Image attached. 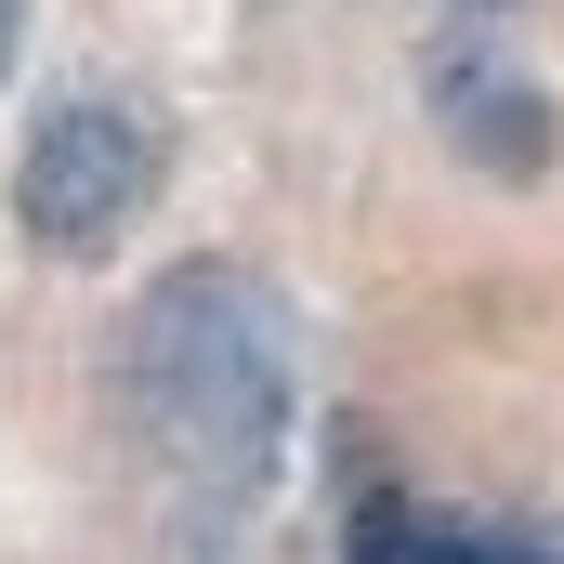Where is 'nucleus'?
I'll use <instances>...</instances> for the list:
<instances>
[{
    "label": "nucleus",
    "instance_id": "nucleus-1",
    "mask_svg": "<svg viewBox=\"0 0 564 564\" xmlns=\"http://www.w3.org/2000/svg\"><path fill=\"white\" fill-rule=\"evenodd\" d=\"M119 408H132L144 459L184 486V499H263L289 473V433H302V328H289V289L263 263H158L144 302L119 315Z\"/></svg>",
    "mask_w": 564,
    "mask_h": 564
},
{
    "label": "nucleus",
    "instance_id": "nucleus-2",
    "mask_svg": "<svg viewBox=\"0 0 564 564\" xmlns=\"http://www.w3.org/2000/svg\"><path fill=\"white\" fill-rule=\"evenodd\" d=\"M158 171H171V144L132 93H53L26 119V158H13V224L40 263H106L158 210Z\"/></svg>",
    "mask_w": 564,
    "mask_h": 564
},
{
    "label": "nucleus",
    "instance_id": "nucleus-3",
    "mask_svg": "<svg viewBox=\"0 0 564 564\" xmlns=\"http://www.w3.org/2000/svg\"><path fill=\"white\" fill-rule=\"evenodd\" d=\"M421 119L446 132L459 171H486V184H552L564 158V106L539 66H512V40L499 26H446L421 53Z\"/></svg>",
    "mask_w": 564,
    "mask_h": 564
},
{
    "label": "nucleus",
    "instance_id": "nucleus-4",
    "mask_svg": "<svg viewBox=\"0 0 564 564\" xmlns=\"http://www.w3.org/2000/svg\"><path fill=\"white\" fill-rule=\"evenodd\" d=\"M341 564H564V525L459 512V499H421V486H368L341 512Z\"/></svg>",
    "mask_w": 564,
    "mask_h": 564
},
{
    "label": "nucleus",
    "instance_id": "nucleus-5",
    "mask_svg": "<svg viewBox=\"0 0 564 564\" xmlns=\"http://www.w3.org/2000/svg\"><path fill=\"white\" fill-rule=\"evenodd\" d=\"M26 13H40V0H0V79H13V53H26Z\"/></svg>",
    "mask_w": 564,
    "mask_h": 564
},
{
    "label": "nucleus",
    "instance_id": "nucleus-6",
    "mask_svg": "<svg viewBox=\"0 0 564 564\" xmlns=\"http://www.w3.org/2000/svg\"><path fill=\"white\" fill-rule=\"evenodd\" d=\"M459 13H512V0H459Z\"/></svg>",
    "mask_w": 564,
    "mask_h": 564
}]
</instances>
